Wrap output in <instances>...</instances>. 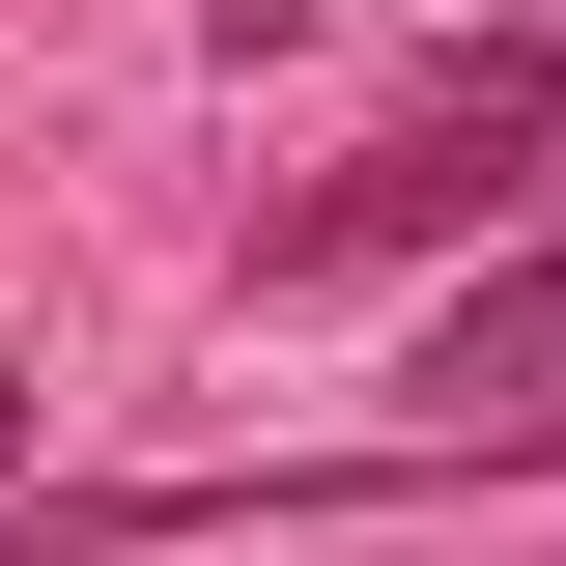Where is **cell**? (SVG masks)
Listing matches in <instances>:
<instances>
[{"label":"cell","instance_id":"1","mask_svg":"<svg viewBox=\"0 0 566 566\" xmlns=\"http://www.w3.org/2000/svg\"><path fill=\"white\" fill-rule=\"evenodd\" d=\"M538 170H566V57L510 29V57H482V85H424V114L368 142V170H312V199L255 227V283H368V255H453V227H510Z\"/></svg>","mask_w":566,"mask_h":566},{"label":"cell","instance_id":"2","mask_svg":"<svg viewBox=\"0 0 566 566\" xmlns=\"http://www.w3.org/2000/svg\"><path fill=\"white\" fill-rule=\"evenodd\" d=\"M397 397H424V453H566V255H510V283H453Z\"/></svg>","mask_w":566,"mask_h":566},{"label":"cell","instance_id":"3","mask_svg":"<svg viewBox=\"0 0 566 566\" xmlns=\"http://www.w3.org/2000/svg\"><path fill=\"white\" fill-rule=\"evenodd\" d=\"M199 510H227V482H29L0 566H142V538H199Z\"/></svg>","mask_w":566,"mask_h":566}]
</instances>
